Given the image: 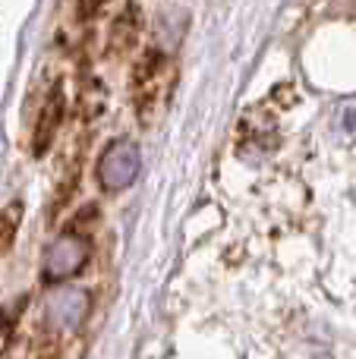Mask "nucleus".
Masks as SVG:
<instances>
[{"label": "nucleus", "instance_id": "nucleus-1", "mask_svg": "<svg viewBox=\"0 0 356 359\" xmlns=\"http://www.w3.org/2000/svg\"><path fill=\"white\" fill-rule=\"evenodd\" d=\"M130 92H132V107H136L139 120L151 123L161 107V98L167 92V57L161 50L149 48L136 60L130 76Z\"/></svg>", "mask_w": 356, "mask_h": 359}, {"label": "nucleus", "instance_id": "nucleus-3", "mask_svg": "<svg viewBox=\"0 0 356 359\" xmlns=\"http://www.w3.org/2000/svg\"><path fill=\"white\" fill-rule=\"evenodd\" d=\"M139 32H142V13H139L136 4H126L123 10L114 16L111 32H107V57H114V60L126 57L136 48Z\"/></svg>", "mask_w": 356, "mask_h": 359}, {"label": "nucleus", "instance_id": "nucleus-4", "mask_svg": "<svg viewBox=\"0 0 356 359\" xmlns=\"http://www.w3.org/2000/svg\"><path fill=\"white\" fill-rule=\"evenodd\" d=\"M19 227H22V202H10L0 211V259L13 249Z\"/></svg>", "mask_w": 356, "mask_h": 359}, {"label": "nucleus", "instance_id": "nucleus-2", "mask_svg": "<svg viewBox=\"0 0 356 359\" xmlns=\"http://www.w3.org/2000/svg\"><path fill=\"white\" fill-rule=\"evenodd\" d=\"M63 117H67V95H63V82H57L48 95H44L41 107L35 114V123H32V145L29 151L35 158H44L54 149L57 136H60Z\"/></svg>", "mask_w": 356, "mask_h": 359}, {"label": "nucleus", "instance_id": "nucleus-5", "mask_svg": "<svg viewBox=\"0 0 356 359\" xmlns=\"http://www.w3.org/2000/svg\"><path fill=\"white\" fill-rule=\"evenodd\" d=\"M104 10V0H79L76 4V19H79L82 25L85 22H95V16Z\"/></svg>", "mask_w": 356, "mask_h": 359}]
</instances>
